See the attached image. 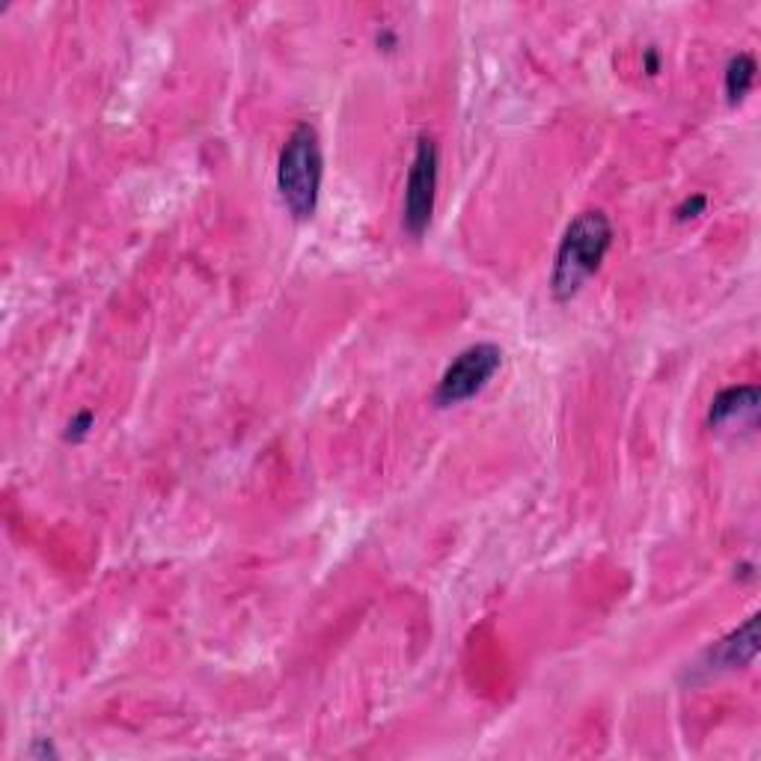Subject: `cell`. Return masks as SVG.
Wrapping results in <instances>:
<instances>
[{"label":"cell","mask_w":761,"mask_h":761,"mask_svg":"<svg viewBox=\"0 0 761 761\" xmlns=\"http://www.w3.org/2000/svg\"><path fill=\"white\" fill-rule=\"evenodd\" d=\"M613 248V223L601 209L581 211L571 220L560 238V248L553 257L551 295L556 301H571L598 274L601 262Z\"/></svg>","instance_id":"6da1fadb"},{"label":"cell","mask_w":761,"mask_h":761,"mask_svg":"<svg viewBox=\"0 0 761 761\" xmlns=\"http://www.w3.org/2000/svg\"><path fill=\"white\" fill-rule=\"evenodd\" d=\"M324 179L322 140L315 125L298 123L285 137L277 161V190L285 211L295 220H310L319 209Z\"/></svg>","instance_id":"7a4b0ae2"},{"label":"cell","mask_w":761,"mask_h":761,"mask_svg":"<svg viewBox=\"0 0 761 761\" xmlns=\"http://www.w3.org/2000/svg\"><path fill=\"white\" fill-rule=\"evenodd\" d=\"M503 366V348L494 343H476L458 354L440 375L438 387L431 393L435 408H456L486 390L491 378Z\"/></svg>","instance_id":"3957f363"},{"label":"cell","mask_w":761,"mask_h":761,"mask_svg":"<svg viewBox=\"0 0 761 761\" xmlns=\"http://www.w3.org/2000/svg\"><path fill=\"white\" fill-rule=\"evenodd\" d=\"M440 153L438 143L428 134H419L417 149L410 158L408 179H405V200H402V227L410 238H423L431 227L435 200H438Z\"/></svg>","instance_id":"277c9868"},{"label":"cell","mask_w":761,"mask_h":761,"mask_svg":"<svg viewBox=\"0 0 761 761\" xmlns=\"http://www.w3.org/2000/svg\"><path fill=\"white\" fill-rule=\"evenodd\" d=\"M759 655V616H750L743 625L726 634L720 643H713L699 660V673L705 678L723 676V673H734V669H747Z\"/></svg>","instance_id":"5b68a950"},{"label":"cell","mask_w":761,"mask_h":761,"mask_svg":"<svg viewBox=\"0 0 761 761\" xmlns=\"http://www.w3.org/2000/svg\"><path fill=\"white\" fill-rule=\"evenodd\" d=\"M761 393L755 384H734V387H726L713 396L711 408H708V423L713 428H723L729 423L738 419L741 423H755V414H759Z\"/></svg>","instance_id":"8992f818"},{"label":"cell","mask_w":761,"mask_h":761,"mask_svg":"<svg viewBox=\"0 0 761 761\" xmlns=\"http://www.w3.org/2000/svg\"><path fill=\"white\" fill-rule=\"evenodd\" d=\"M755 72H759L755 58L747 54V51L729 58L726 72H723V84H726V95H729V102H732V105H738V102L747 98V93H750L752 84H755Z\"/></svg>","instance_id":"52a82bcc"},{"label":"cell","mask_w":761,"mask_h":761,"mask_svg":"<svg viewBox=\"0 0 761 761\" xmlns=\"http://www.w3.org/2000/svg\"><path fill=\"white\" fill-rule=\"evenodd\" d=\"M93 423H95L93 410H77L75 417L69 419L66 431H63V440H69V444H81V440L90 435Z\"/></svg>","instance_id":"ba28073f"},{"label":"cell","mask_w":761,"mask_h":761,"mask_svg":"<svg viewBox=\"0 0 761 761\" xmlns=\"http://www.w3.org/2000/svg\"><path fill=\"white\" fill-rule=\"evenodd\" d=\"M705 209H708V197H705V194H694V197H687V200L678 206L676 220H681V223H685V220H694L699 218Z\"/></svg>","instance_id":"9c48e42d"},{"label":"cell","mask_w":761,"mask_h":761,"mask_svg":"<svg viewBox=\"0 0 761 761\" xmlns=\"http://www.w3.org/2000/svg\"><path fill=\"white\" fill-rule=\"evenodd\" d=\"M30 755H37V759H48V755H51V759H58V750L51 747V741H45V738H39V741L33 743V747H30Z\"/></svg>","instance_id":"30bf717a"},{"label":"cell","mask_w":761,"mask_h":761,"mask_svg":"<svg viewBox=\"0 0 761 761\" xmlns=\"http://www.w3.org/2000/svg\"><path fill=\"white\" fill-rule=\"evenodd\" d=\"M657 69H660V54H657V48H648L646 51V72L648 75H657Z\"/></svg>","instance_id":"8fae6325"},{"label":"cell","mask_w":761,"mask_h":761,"mask_svg":"<svg viewBox=\"0 0 761 761\" xmlns=\"http://www.w3.org/2000/svg\"><path fill=\"white\" fill-rule=\"evenodd\" d=\"M378 45H387V51H390V48H396V37H393L390 30H384L378 37Z\"/></svg>","instance_id":"7c38bea8"}]
</instances>
